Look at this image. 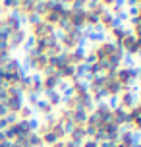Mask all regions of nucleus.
Here are the masks:
<instances>
[{
	"label": "nucleus",
	"instance_id": "1",
	"mask_svg": "<svg viewBox=\"0 0 141 147\" xmlns=\"http://www.w3.org/2000/svg\"><path fill=\"white\" fill-rule=\"evenodd\" d=\"M135 105H137V95L134 93V89L124 91V93L118 97V107H122L124 110H130L132 107H135Z\"/></svg>",
	"mask_w": 141,
	"mask_h": 147
},
{
	"label": "nucleus",
	"instance_id": "2",
	"mask_svg": "<svg viewBox=\"0 0 141 147\" xmlns=\"http://www.w3.org/2000/svg\"><path fill=\"white\" fill-rule=\"evenodd\" d=\"M108 35H110V39H112V43H114V45H120V43H122V39L128 35V29H124L122 25H116V27H112V29L108 31Z\"/></svg>",
	"mask_w": 141,
	"mask_h": 147
},
{
	"label": "nucleus",
	"instance_id": "3",
	"mask_svg": "<svg viewBox=\"0 0 141 147\" xmlns=\"http://www.w3.org/2000/svg\"><path fill=\"white\" fill-rule=\"evenodd\" d=\"M62 99H64V95H60L58 91H50V93H46V103L50 105L52 109L58 107V105H62Z\"/></svg>",
	"mask_w": 141,
	"mask_h": 147
},
{
	"label": "nucleus",
	"instance_id": "4",
	"mask_svg": "<svg viewBox=\"0 0 141 147\" xmlns=\"http://www.w3.org/2000/svg\"><path fill=\"white\" fill-rule=\"evenodd\" d=\"M19 114H21V118H31V109L29 107H23V109H19Z\"/></svg>",
	"mask_w": 141,
	"mask_h": 147
},
{
	"label": "nucleus",
	"instance_id": "5",
	"mask_svg": "<svg viewBox=\"0 0 141 147\" xmlns=\"http://www.w3.org/2000/svg\"><path fill=\"white\" fill-rule=\"evenodd\" d=\"M134 147H141V140H137V143H135Z\"/></svg>",
	"mask_w": 141,
	"mask_h": 147
}]
</instances>
